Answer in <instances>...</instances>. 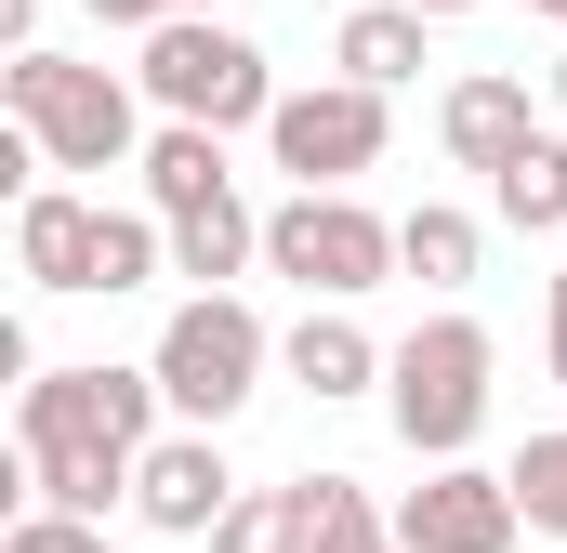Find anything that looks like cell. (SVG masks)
Returning a JSON list of instances; mask_svg holds the SVG:
<instances>
[{"label": "cell", "instance_id": "1", "mask_svg": "<svg viewBox=\"0 0 567 553\" xmlns=\"http://www.w3.org/2000/svg\"><path fill=\"white\" fill-rule=\"evenodd\" d=\"M158 369H40L27 396H13V448H27V501L40 514H93L106 528V501H133L145 448H158Z\"/></svg>", "mask_w": 567, "mask_h": 553}, {"label": "cell", "instance_id": "2", "mask_svg": "<svg viewBox=\"0 0 567 553\" xmlns=\"http://www.w3.org/2000/svg\"><path fill=\"white\" fill-rule=\"evenodd\" d=\"M0 106H13V133H40L53 171H145V106H133V80H106V66L13 53L0 66Z\"/></svg>", "mask_w": 567, "mask_h": 553}, {"label": "cell", "instance_id": "3", "mask_svg": "<svg viewBox=\"0 0 567 553\" xmlns=\"http://www.w3.org/2000/svg\"><path fill=\"white\" fill-rule=\"evenodd\" d=\"M488 369H502V343L449 303V316H423L410 343H396V369H383V409H396V448L410 461H462L475 448V421H488Z\"/></svg>", "mask_w": 567, "mask_h": 553}, {"label": "cell", "instance_id": "4", "mask_svg": "<svg viewBox=\"0 0 567 553\" xmlns=\"http://www.w3.org/2000/svg\"><path fill=\"white\" fill-rule=\"evenodd\" d=\"M145 369H158V396H172V421H185V435H225V421L251 409V383L278 369V343H265V316H251L238 290H185Z\"/></svg>", "mask_w": 567, "mask_h": 553}, {"label": "cell", "instance_id": "5", "mask_svg": "<svg viewBox=\"0 0 567 553\" xmlns=\"http://www.w3.org/2000/svg\"><path fill=\"white\" fill-rule=\"evenodd\" d=\"M133 93L158 119H185V133H251V119H278V66L225 27V13H185V27H158L133 66Z\"/></svg>", "mask_w": 567, "mask_h": 553}, {"label": "cell", "instance_id": "6", "mask_svg": "<svg viewBox=\"0 0 567 553\" xmlns=\"http://www.w3.org/2000/svg\"><path fill=\"white\" fill-rule=\"evenodd\" d=\"M265 264H278L303 303H357V290L396 276V225H383L370 198H278V211H265Z\"/></svg>", "mask_w": 567, "mask_h": 553}, {"label": "cell", "instance_id": "7", "mask_svg": "<svg viewBox=\"0 0 567 553\" xmlns=\"http://www.w3.org/2000/svg\"><path fill=\"white\" fill-rule=\"evenodd\" d=\"M265 145H278L290 198H357V171L383 158V93H357V80H317V93H278V119H265Z\"/></svg>", "mask_w": 567, "mask_h": 553}, {"label": "cell", "instance_id": "8", "mask_svg": "<svg viewBox=\"0 0 567 553\" xmlns=\"http://www.w3.org/2000/svg\"><path fill=\"white\" fill-rule=\"evenodd\" d=\"M515 528H528L515 474H475V461H449L396 501V553H515Z\"/></svg>", "mask_w": 567, "mask_h": 553}, {"label": "cell", "instance_id": "9", "mask_svg": "<svg viewBox=\"0 0 567 553\" xmlns=\"http://www.w3.org/2000/svg\"><path fill=\"white\" fill-rule=\"evenodd\" d=\"M133 514L158 541H212L225 514H238V474H225V435H158L133 474Z\"/></svg>", "mask_w": 567, "mask_h": 553}, {"label": "cell", "instance_id": "10", "mask_svg": "<svg viewBox=\"0 0 567 553\" xmlns=\"http://www.w3.org/2000/svg\"><path fill=\"white\" fill-rule=\"evenodd\" d=\"M435 145L462 158V171H515L528 145H542V106H528V80H502V66H475V80H449V106H435Z\"/></svg>", "mask_w": 567, "mask_h": 553}, {"label": "cell", "instance_id": "11", "mask_svg": "<svg viewBox=\"0 0 567 553\" xmlns=\"http://www.w3.org/2000/svg\"><path fill=\"white\" fill-rule=\"evenodd\" d=\"M93 251H106V211L80 185L13 198V264H27V290H93Z\"/></svg>", "mask_w": 567, "mask_h": 553}, {"label": "cell", "instance_id": "12", "mask_svg": "<svg viewBox=\"0 0 567 553\" xmlns=\"http://www.w3.org/2000/svg\"><path fill=\"white\" fill-rule=\"evenodd\" d=\"M278 369L317 396V409H330V396H383V369H396V356H383V343H370L343 303H303V330L278 343Z\"/></svg>", "mask_w": 567, "mask_h": 553}, {"label": "cell", "instance_id": "13", "mask_svg": "<svg viewBox=\"0 0 567 553\" xmlns=\"http://www.w3.org/2000/svg\"><path fill=\"white\" fill-rule=\"evenodd\" d=\"M238 185H225V133H185V119H158L145 133V211L158 225H185V211H225Z\"/></svg>", "mask_w": 567, "mask_h": 553}, {"label": "cell", "instance_id": "14", "mask_svg": "<svg viewBox=\"0 0 567 553\" xmlns=\"http://www.w3.org/2000/svg\"><path fill=\"white\" fill-rule=\"evenodd\" d=\"M317 528H330V474H290V488H238L212 553H317Z\"/></svg>", "mask_w": 567, "mask_h": 553}, {"label": "cell", "instance_id": "15", "mask_svg": "<svg viewBox=\"0 0 567 553\" xmlns=\"http://www.w3.org/2000/svg\"><path fill=\"white\" fill-rule=\"evenodd\" d=\"M330 66H343L357 93H396V80H423V13H410V0H370V13H343V27H330Z\"/></svg>", "mask_w": 567, "mask_h": 553}, {"label": "cell", "instance_id": "16", "mask_svg": "<svg viewBox=\"0 0 567 553\" xmlns=\"http://www.w3.org/2000/svg\"><path fill=\"white\" fill-rule=\"evenodd\" d=\"M265 264V211L251 198H225V211H185L172 225V276H198V290H225V276Z\"/></svg>", "mask_w": 567, "mask_h": 553}, {"label": "cell", "instance_id": "17", "mask_svg": "<svg viewBox=\"0 0 567 553\" xmlns=\"http://www.w3.org/2000/svg\"><path fill=\"white\" fill-rule=\"evenodd\" d=\"M488 211L515 225V238H567V133H542L502 185H488Z\"/></svg>", "mask_w": 567, "mask_h": 553}, {"label": "cell", "instance_id": "18", "mask_svg": "<svg viewBox=\"0 0 567 553\" xmlns=\"http://www.w3.org/2000/svg\"><path fill=\"white\" fill-rule=\"evenodd\" d=\"M475 251H488V238H475V211H449V198H423V211L396 225V276H423V290H462Z\"/></svg>", "mask_w": 567, "mask_h": 553}, {"label": "cell", "instance_id": "19", "mask_svg": "<svg viewBox=\"0 0 567 553\" xmlns=\"http://www.w3.org/2000/svg\"><path fill=\"white\" fill-rule=\"evenodd\" d=\"M172 264V225L158 211H106V251H93V290H145Z\"/></svg>", "mask_w": 567, "mask_h": 553}, {"label": "cell", "instance_id": "20", "mask_svg": "<svg viewBox=\"0 0 567 553\" xmlns=\"http://www.w3.org/2000/svg\"><path fill=\"white\" fill-rule=\"evenodd\" d=\"M515 514H528L542 541H567V435H528V448H515Z\"/></svg>", "mask_w": 567, "mask_h": 553}, {"label": "cell", "instance_id": "21", "mask_svg": "<svg viewBox=\"0 0 567 553\" xmlns=\"http://www.w3.org/2000/svg\"><path fill=\"white\" fill-rule=\"evenodd\" d=\"M317 553H396V514H383L357 474H330V528H317Z\"/></svg>", "mask_w": 567, "mask_h": 553}, {"label": "cell", "instance_id": "22", "mask_svg": "<svg viewBox=\"0 0 567 553\" xmlns=\"http://www.w3.org/2000/svg\"><path fill=\"white\" fill-rule=\"evenodd\" d=\"M0 553H120V541H106L93 514H40V501H27V514H13V541H0Z\"/></svg>", "mask_w": 567, "mask_h": 553}, {"label": "cell", "instance_id": "23", "mask_svg": "<svg viewBox=\"0 0 567 553\" xmlns=\"http://www.w3.org/2000/svg\"><path fill=\"white\" fill-rule=\"evenodd\" d=\"M106 27H133V40H158V27H185V13H225V0H93Z\"/></svg>", "mask_w": 567, "mask_h": 553}, {"label": "cell", "instance_id": "24", "mask_svg": "<svg viewBox=\"0 0 567 553\" xmlns=\"http://www.w3.org/2000/svg\"><path fill=\"white\" fill-rule=\"evenodd\" d=\"M542 356H555V383H567V264H555V290H542Z\"/></svg>", "mask_w": 567, "mask_h": 553}, {"label": "cell", "instance_id": "25", "mask_svg": "<svg viewBox=\"0 0 567 553\" xmlns=\"http://www.w3.org/2000/svg\"><path fill=\"white\" fill-rule=\"evenodd\" d=\"M0 40H13V53H40V0H0Z\"/></svg>", "mask_w": 567, "mask_h": 553}, {"label": "cell", "instance_id": "26", "mask_svg": "<svg viewBox=\"0 0 567 553\" xmlns=\"http://www.w3.org/2000/svg\"><path fill=\"white\" fill-rule=\"evenodd\" d=\"M410 13H423V27H449V13H475V0H410Z\"/></svg>", "mask_w": 567, "mask_h": 553}, {"label": "cell", "instance_id": "27", "mask_svg": "<svg viewBox=\"0 0 567 553\" xmlns=\"http://www.w3.org/2000/svg\"><path fill=\"white\" fill-rule=\"evenodd\" d=\"M542 93H555V119H567V53H555V66H542Z\"/></svg>", "mask_w": 567, "mask_h": 553}, {"label": "cell", "instance_id": "28", "mask_svg": "<svg viewBox=\"0 0 567 553\" xmlns=\"http://www.w3.org/2000/svg\"><path fill=\"white\" fill-rule=\"evenodd\" d=\"M528 13H542V27H567V0H528Z\"/></svg>", "mask_w": 567, "mask_h": 553}]
</instances>
